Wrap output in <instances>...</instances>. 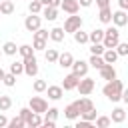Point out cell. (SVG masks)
<instances>
[{"label": "cell", "instance_id": "cell-1", "mask_svg": "<svg viewBox=\"0 0 128 128\" xmlns=\"http://www.w3.org/2000/svg\"><path fill=\"white\" fill-rule=\"evenodd\" d=\"M122 90H124V84L114 78V80H108V84L102 88V94H104L108 100L118 102V100H122Z\"/></svg>", "mask_w": 128, "mask_h": 128}, {"label": "cell", "instance_id": "cell-2", "mask_svg": "<svg viewBox=\"0 0 128 128\" xmlns=\"http://www.w3.org/2000/svg\"><path fill=\"white\" fill-rule=\"evenodd\" d=\"M120 42V32H118V26H110L108 30H104V38H102V44L104 48H116V44Z\"/></svg>", "mask_w": 128, "mask_h": 128}, {"label": "cell", "instance_id": "cell-3", "mask_svg": "<svg viewBox=\"0 0 128 128\" xmlns=\"http://www.w3.org/2000/svg\"><path fill=\"white\" fill-rule=\"evenodd\" d=\"M28 106H30V110L36 112V114H44V112L48 110V102H46L44 98H40V96H32L30 102H28Z\"/></svg>", "mask_w": 128, "mask_h": 128}, {"label": "cell", "instance_id": "cell-4", "mask_svg": "<svg viewBox=\"0 0 128 128\" xmlns=\"http://www.w3.org/2000/svg\"><path fill=\"white\" fill-rule=\"evenodd\" d=\"M78 28H82V18L76 16V14H70L66 18V22H64V32H72L74 34Z\"/></svg>", "mask_w": 128, "mask_h": 128}, {"label": "cell", "instance_id": "cell-5", "mask_svg": "<svg viewBox=\"0 0 128 128\" xmlns=\"http://www.w3.org/2000/svg\"><path fill=\"white\" fill-rule=\"evenodd\" d=\"M94 86H96V82H94L92 78H88V76H82V80L78 82V86H76V88H78V92H80L82 96H88V94L94 90Z\"/></svg>", "mask_w": 128, "mask_h": 128}, {"label": "cell", "instance_id": "cell-6", "mask_svg": "<svg viewBox=\"0 0 128 128\" xmlns=\"http://www.w3.org/2000/svg\"><path fill=\"white\" fill-rule=\"evenodd\" d=\"M24 74L26 76H36L38 74V60H36V56L24 58Z\"/></svg>", "mask_w": 128, "mask_h": 128}, {"label": "cell", "instance_id": "cell-7", "mask_svg": "<svg viewBox=\"0 0 128 128\" xmlns=\"http://www.w3.org/2000/svg\"><path fill=\"white\" fill-rule=\"evenodd\" d=\"M40 24H42V18H40L38 14H30V16H26V20H24V28H26L28 32H36V30L40 28Z\"/></svg>", "mask_w": 128, "mask_h": 128}, {"label": "cell", "instance_id": "cell-8", "mask_svg": "<svg viewBox=\"0 0 128 128\" xmlns=\"http://www.w3.org/2000/svg\"><path fill=\"white\" fill-rule=\"evenodd\" d=\"M88 66H90V64H88V62H84V60H74L70 68H72V72H74L78 78H82V76H86V74H88Z\"/></svg>", "mask_w": 128, "mask_h": 128}, {"label": "cell", "instance_id": "cell-9", "mask_svg": "<svg viewBox=\"0 0 128 128\" xmlns=\"http://www.w3.org/2000/svg\"><path fill=\"white\" fill-rule=\"evenodd\" d=\"M112 22H114V26H126L128 24V12L126 10H116V12H112Z\"/></svg>", "mask_w": 128, "mask_h": 128}, {"label": "cell", "instance_id": "cell-10", "mask_svg": "<svg viewBox=\"0 0 128 128\" xmlns=\"http://www.w3.org/2000/svg\"><path fill=\"white\" fill-rule=\"evenodd\" d=\"M64 116H66L68 120H76V118L80 116V106H78V100H76V102H72V104H68V106L64 108Z\"/></svg>", "mask_w": 128, "mask_h": 128}, {"label": "cell", "instance_id": "cell-11", "mask_svg": "<svg viewBox=\"0 0 128 128\" xmlns=\"http://www.w3.org/2000/svg\"><path fill=\"white\" fill-rule=\"evenodd\" d=\"M78 82H80V78L74 74V72H70L68 76H64V82H62V88L64 90H74L76 86H78Z\"/></svg>", "mask_w": 128, "mask_h": 128}, {"label": "cell", "instance_id": "cell-12", "mask_svg": "<svg viewBox=\"0 0 128 128\" xmlns=\"http://www.w3.org/2000/svg\"><path fill=\"white\" fill-rule=\"evenodd\" d=\"M60 8H62L66 14H76L78 8H80V4H78V0H62V2H60Z\"/></svg>", "mask_w": 128, "mask_h": 128}, {"label": "cell", "instance_id": "cell-13", "mask_svg": "<svg viewBox=\"0 0 128 128\" xmlns=\"http://www.w3.org/2000/svg\"><path fill=\"white\" fill-rule=\"evenodd\" d=\"M100 76H102V80H114L116 78V68L112 64H104L100 68Z\"/></svg>", "mask_w": 128, "mask_h": 128}, {"label": "cell", "instance_id": "cell-14", "mask_svg": "<svg viewBox=\"0 0 128 128\" xmlns=\"http://www.w3.org/2000/svg\"><path fill=\"white\" fill-rule=\"evenodd\" d=\"M46 92H48L50 100H60L62 94H64V88L62 86H46Z\"/></svg>", "mask_w": 128, "mask_h": 128}, {"label": "cell", "instance_id": "cell-15", "mask_svg": "<svg viewBox=\"0 0 128 128\" xmlns=\"http://www.w3.org/2000/svg\"><path fill=\"white\" fill-rule=\"evenodd\" d=\"M42 16L52 22V20L58 18V8H56V6H42Z\"/></svg>", "mask_w": 128, "mask_h": 128}, {"label": "cell", "instance_id": "cell-16", "mask_svg": "<svg viewBox=\"0 0 128 128\" xmlns=\"http://www.w3.org/2000/svg\"><path fill=\"white\" fill-rule=\"evenodd\" d=\"M72 62H74V56H72L70 52H62V54H58V64H60L62 68H70Z\"/></svg>", "mask_w": 128, "mask_h": 128}, {"label": "cell", "instance_id": "cell-17", "mask_svg": "<svg viewBox=\"0 0 128 128\" xmlns=\"http://www.w3.org/2000/svg\"><path fill=\"white\" fill-rule=\"evenodd\" d=\"M98 20L104 22V24H110V22H112V10H110V6L100 8V12H98Z\"/></svg>", "mask_w": 128, "mask_h": 128}, {"label": "cell", "instance_id": "cell-18", "mask_svg": "<svg viewBox=\"0 0 128 128\" xmlns=\"http://www.w3.org/2000/svg\"><path fill=\"white\" fill-rule=\"evenodd\" d=\"M102 58H104L106 64H114V62L118 60V52H116V48H106L104 54H102Z\"/></svg>", "mask_w": 128, "mask_h": 128}, {"label": "cell", "instance_id": "cell-19", "mask_svg": "<svg viewBox=\"0 0 128 128\" xmlns=\"http://www.w3.org/2000/svg\"><path fill=\"white\" fill-rule=\"evenodd\" d=\"M110 120H112L114 124H122V122L126 120V112H124V108H114V110H112Z\"/></svg>", "mask_w": 128, "mask_h": 128}, {"label": "cell", "instance_id": "cell-20", "mask_svg": "<svg viewBox=\"0 0 128 128\" xmlns=\"http://www.w3.org/2000/svg\"><path fill=\"white\" fill-rule=\"evenodd\" d=\"M78 106H80V114H82V112H88V110H92V108H94V102H92L88 96H82V98L78 100Z\"/></svg>", "mask_w": 128, "mask_h": 128}, {"label": "cell", "instance_id": "cell-21", "mask_svg": "<svg viewBox=\"0 0 128 128\" xmlns=\"http://www.w3.org/2000/svg\"><path fill=\"white\" fill-rule=\"evenodd\" d=\"M102 38H104V30H100V28H96V30H92V32L88 34V40H90L92 44L102 42Z\"/></svg>", "mask_w": 128, "mask_h": 128}, {"label": "cell", "instance_id": "cell-22", "mask_svg": "<svg viewBox=\"0 0 128 128\" xmlns=\"http://www.w3.org/2000/svg\"><path fill=\"white\" fill-rule=\"evenodd\" d=\"M64 28H52L50 30V40H54V42H62L64 40Z\"/></svg>", "mask_w": 128, "mask_h": 128}, {"label": "cell", "instance_id": "cell-23", "mask_svg": "<svg viewBox=\"0 0 128 128\" xmlns=\"http://www.w3.org/2000/svg\"><path fill=\"white\" fill-rule=\"evenodd\" d=\"M88 64H90L92 68H98V70H100V68H102V66H104L106 62H104V58H102L100 54H92V56H90V62H88Z\"/></svg>", "mask_w": 128, "mask_h": 128}, {"label": "cell", "instance_id": "cell-24", "mask_svg": "<svg viewBox=\"0 0 128 128\" xmlns=\"http://www.w3.org/2000/svg\"><path fill=\"white\" fill-rule=\"evenodd\" d=\"M58 108H48L46 112H44V120L42 122H56V118H58Z\"/></svg>", "mask_w": 128, "mask_h": 128}, {"label": "cell", "instance_id": "cell-25", "mask_svg": "<svg viewBox=\"0 0 128 128\" xmlns=\"http://www.w3.org/2000/svg\"><path fill=\"white\" fill-rule=\"evenodd\" d=\"M12 12H14V4H12L10 0H2V2H0V14L8 16V14H12Z\"/></svg>", "mask_w": 128, "mask_h": 128}, {"label": "cell", "instance_id": "cell-26", "mask_svg": "<svg viewBox=\"0 0 128 128\" xmlns=\"http://www.w3.org/2000/svg\"><path fill=\"white\" fill-rule=\"evenodd\" d=\"M18 52H20V56H22V58L34 56V46H30V44H22V46H18Z\"/></svg>", "mask_w": 128, "mask_h": 128}, {"label": "cell", "instance_id": "cell-27", "mask_svg": "<svg viewBox=\"0 0 128 128\" xmlns=\"http://www.w3.org/2000/svg\"><path fill=\"white\" fill-rule=\"evenodd\" d=\"M26 126H30V128H36V126H42V118H40V114H36V112H32V116H30V120L26 122Z\"/></svg>", "mask_w": 128, "mask_h": 128}, {"label": "cell", "instance_id": "cell-28", "mask_svg": "<svg viewBox=\"0 0 128 128\" xmlns=\"http://www.w3.org/2000/svg\"><path fill=\"white\" fill-rule=\"evenodd\" d=\"M28 10H30V14H40L42 12V2L40 0H30Z\"/></svg>", "mask_w": 128, "mask_h": 128}, {"label": "cell", "instance_id": "cell-29", "mask_svg": "<svg viewBox=\"0 0 128 128\" xmlns=\"http://www.w3.org/2000/svg\"><path fill=\"white\" fill-rule=\"evenodd\" d=\"M10 106H12V98L10 96H0V112H6V110H10Z\"/></svg>", "mask_w": 128, "mask_h": 128}, {"label": "cell", "instance_id": "cell-30", "mask_svg": "<svg viewBox=\"0 0 128 128\" xmlns=\"http://www.w3.org/2000/svg\"><path fill=\"white\" fill-rule=\"evenodd\" d=\"M74 40H76L78 44H86V42H90V40H88V34H86V32H82L80 28L74 32Z\"/></svg>", "mask_w": 128, "mask_h": 128}, {"label": "cell", "instance_id": "cell-31", "mask_svg": "<svg viewBox=\"0 0 128 128\" xmlns=\"http://www.w3.org/2000/svg\"><path fill=\"white\" fill-rule=\"evenodd\" d=\"M2 52H4V54H8V56H14V54L18 52V48H16V44H14V42H6V44L2 46Z\"/></svg>", "mask_w": 128, "mask_h": 128}, {"label": "cell", "instance_id": "cell-32", "mask_svg": "<svg viewBox=\"0 0 128 128\" xmlns=\"http://www.w3.org/2000/svg\"><path fill=\"white\" fill-rule=\"evenodd\" d=\"M10 72H12V74H16V76H18V74H22V72H24V60H22V62H18V60H16V62H12V64H10Z\"/></svg>", "mask_w": 128, "mask_h": 128}, {"label": "cell", "instance_id": "cell-33", "mask_svg": "<svg viewBox=\"0 0 128 128\" xmlns=\"http://www.w3.org/2000/svg\"><path fill=\"white\" fill-rule=\"evenodd\" d=\"M112 124V120L108 116H96V128H108Z\"/></svg>", "mask_w": 128, "mask_h": 128}, {"label": "cell", "instance_id": "cell-34", "mask_svg": "<svg viewBox=\"0 0 128 128\" xmlns=\"http://www.w3.org/2000/svg\"><path fill=\"white\" fill-rule=\"evenodd\" d=\"M44 56H46V62H58V50L56 48H48Z\"/></svg>", "mask_w": 128, "mask_h": 128}, {"label": "cell", "instance_id": "cell-35", "mask_svg": "<svg viewBox=\"0 0 128 128\" xmlns=\"http://www.w3.org/2000/svg\"><path fill=\"white\" fill-rule=\"evenodd\" d=\"M8 126H10V128H22V126H26V122H24L20 116H16V118L8 120Z\"/></svg>", "mask_w": 128, "mask_h": 128}, {"label": "cell", "instance_id": "cell-36", "mask_svg": "<svg viewBox=\"0 0 128 128\" xmlns=\"http://www.w3.org/2000/svg\"><path fill=\"white\" fill-rule=\"evenodd\" d=\"M116 52H118V56H128V42H118Z\"/></svg>", "mask_w": 128, "mask_h": 128}, {"label": "cell", "instance_id": "cell-37", "mask_svg": "<svg viewBox=\"0 0 128 128\" xmlns=\"http://www.w3.org/2000/svg\"><path fill=\"white\" fill-rule=\"evenodd\" d=\"M2 82H4L6 86H14V84H16V74H12V72H8V74H4V78H2Z\"/></svg>", "mask_w": 128, "mask_h": 128}, {"label": "cell", "instance_id": "cell-38", "mask_svg": "<svg viewBox=\"0 0 128 128\" xmlns=\"http://www.w3.org/2000/svg\"><path fill=\"white\" fill-rule=\"evenodd\" d=\"M104 50H106V48H104V44H102V42H98V44H92V46H90V52H92V54H100V56H102V54H104Z\"/></svg>", "mask_w": 128, "mask_h": 128}, {"label": "cell", "instance_id": "cell-39", "mask_svg": "<svg viewBox=\"0 0 128 128\" xmlns=\"http://www.w3.org/2000/svg\"><path fill=\"white\" fill-rule=\"evenodd\" d=\"M84 120H90V122H94L96 120V108H92V110H88V112H82L80 114Z\"/></svg>", "mask_w": 128, "mask_h": 128}, {"label": "cell", "instance_id": "cell-40", "mask_svg": "<svg viewBox=\"0 0 128 128\" xmlns=\"http://www.w3.org/2000/svg\"><path fill=\"white\" fill-rule=\"evenodd\" d=\"M34 38H42V40H48V38H50V32H48V30H42V28H38V30L34 32Z\"/></svg>", "mask_w": 128, "mask_h": 128}, {"label": "cell", "instance_id": "cell-41", "mask_svg": "<svg viewBox=\"0 0 128 128\" xmlns=\"http://www.w3.org/2000/svg\"><path fill=\"white\" fill-rule=\"evenodd\" d=\"M46 86H48V84H46L44 80H34V92H44Z\"/></svg>", "mask_w": 128, "mask_h": 128}, {"label": "cell", "instance_id": "cell-42", "mask_svg": "<svg viewBox=\"0 0 128 128\" xmlns=\"http://www.w3.org/2000/svg\"><path fill=\"white\" fill-rule=\"evenodd\" d=\"M30 116H32V110H30V106H28V108H22V110H20V118H22L24 122H28V120H30Z\"/></svg>", "mask_w": 128, "mask_h": 128}, {"label": "cell", "instance_id": "cell-43", "mask_svg": "<svg viewBox=\"0 0 128 128\" xmlns=\"http://www.w3.org/2000/svg\"><path fill=\"white\" fill-rule=\"evenodd\" d=\"M44 48H46V40L34 38V50H44Z\"/></svg>", "mask_w": 128, "mask_h": 128}, {"label": "cell", "instance_id": "cell-44", "mask_svg": "<svg viewBox=\"0 0 128 128\" xmlns=\"http://www.w3.org/2000/svg\"><path fill=\"white\" fill-rule=\"evenodd\" d=\"M76 128H92V122L82 118V120H78V122H76Z\"/></svg>", "mask_w": 128, "mask_h": 128}, {"label": "cell", "instance_id": "cell-45", "mask_svg": "<svg viewBox=\"0 0 128 128\" xmlns=\"http://www.w3.org/2000/svg\"><path fill=\"white\" fill-rule=\"evenodd\" d=\"M98 8H104V6H110V0H96Z\"/></svg>", "mask_w": 128, "mask_h": 128}, {"label": "cell", "instance_id": "cell-46", "mask_svg": "<svg viewBox=\"0 0 128 128\" xmlns=\"http://www.w3.org/2000/svg\"><path fill=\"white\" fill-rule=\"evenodd\" d=\"M118 6H120L122 10H126V12H128V0H118Z\"/></svg>", "mask_w": 128, "mask_h": 128}, {"label": "cell", "instance_id": "cell-47", "mask_svg": "<svg viewBox=\"0 0 128 128\" xmlns=\"http://www.w3.org/2000/svg\"><path fill=\"white\" fill-rule=\"evenodd\" d=\"M2 126H8V118L4 116V114H0V128Z\"/></svg>", "mask_w": 128, "mask_h": 128}, {"label": "cell", "instance_id": "cell-48", "mask_svg": "<svg viewBox=\"0 0 128 128\" xmlns=\"http://www.w3.org/2000/svg\"><path fill=\"white\" fill-rule=\"evenodd\" d=\"M92 2H94V0H78V4H80V6H84V8H88Z\"/></svg>", "mask_w": 128, "mask_h": 128}, {"label": "cell", "instance_id": "cell-49", "mask_svg": "<svg viewBox=\"0 0 128 128\" xmlns=\"http://www.w3.org/2000/svg\"><path fill=\"white\" fill-rule=\"evenodd\" d=\"M122 100L128 104V88H124V90H122Z\"/></svg>", "mask_w": 128, "mask_h": 128}, {"label": "cell", "instance_id": "cell-50", "mask_svg": "<svg viewBox=\"0 0 128 128\" xmlns=\"http://www.w3.org/2000/svg\"><path fill=\"white\" fill-rule=\"evenodd\" d=\"M42 124H44L46 128H54V126H56V122H42Z\"/></svg>", "mask_w": 128, "mask_h": 128}, {"label": "cell", "instance_id": "cell-51", "mask_svg": "<svg viewBox=\"0 0 128 128\" xmlns=\"http://www.w3.org/2000/svg\"><path fill=\"white\" fill-rule=\"evenodd\" d=\"M60 2H62V0H50V6H56V8H58Z\"/></svg>", "mask_w": 128, "mask_h": 128}, {"label": "cell", "instance_id": "cell-52", "mask_svg": "<svg viewBox=\"0 0 128 128\" xmlns=\"http://www.w3.org/2000/svg\"><path fill=\"white\" fill-rule=\"evenodd\" d=\"M42 2V6H50V0H40Z\"/></svg>", "mask_w": 128, "mask_h": 128}, {"label": "cell", "instance_id": "cell-53", "mask_svg": "<svg viewBox=\"0 0 128 128\" xmlns=\"http://www.w3.org/2000/svg\"><path fill=\"white\" fill-rule=\"evenodd\" d=\"M4 74H6V72H4V70H2V68H0V80H2V78H4Z\"/></svg>", "mask_w": 128, "mask_h": 128}, {"label": "cell", "instance_id": "cell-54", "mask_svg": "<svg viewBox=\"0 0 128 128\" xmlns=\"http://www.w3.org/2000/svg\"><path fill=\"white\" fill-rule=\"evenodd\" d=\"M0 2H2V0H0Z\"/></svg>", "mask_w": 128, "mask_h": 128}, {"label": "cell", "instance_id": "cell-55", "mask_svg": "<svg viewBox=\"0 0 128 128\" xmlns=\"http://www.w3.org/2000/svg\"><path fill=\"white\" fill-rule=\"evenodd\" d=\"M0 16H2V14H0Z\"/></svg>", "mask_w": 128, "mask_h": 128}]
</instances>
